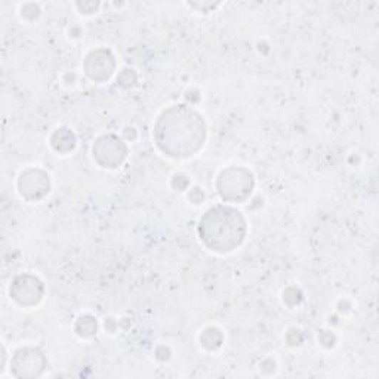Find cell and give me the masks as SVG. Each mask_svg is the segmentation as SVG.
<instances>
[{"instance_id": "277c9868", "label": "cell", "mask_w": 379, "mask_h": 379, "mask_svg": "<svg viewBox=\"0 0 379 379\" xmlns=\"http://www.w3.org/2000/svg\"><path fill=\"white\" fill-rule=\"evenodd\" d=\"M39 362H43V355L42 353L36 351V350H21L15 354V360H14V369L15 373L18 375L20 370L26 368L23 376H34V375H39L43 369V363L39 365Z\"/></svg>"}, {"instance_id": "7a4b0ae2", "label": "cell", "mask_w": 379, "mask_h": 379, "mask_svg": "<svg viewBox=\"0 0 379 379\" xmlns=\"http://www.w3.org/2000/svg\"><path fill=\"white\" fill-rule=\"evenodd\" d=\"M234 188H239L244 199L251 193L252 175L243 169H229L219 178V193L224 199L234 200Z\"/></svg>"}, {"instance_id": "52a82bcc", "label": "cell", "mask_w": 379, "mask_h": 379, "mask_svg": "<svg viewBox=\"0 0 379 379\" xmlns=\"http://www.w3.org/2000/svg\"><path fill=\"white\" fill-rule=\"evenodd\" d=\"M81 321L83 323V332L81 335L83 336H89L92 335L95 331H97V323H95V320L92 317H82Z\"/></svg>"}, {"instance_id": "5b68a950", "label": "cell", "mask_w": 379, "mask_h": 379, "mask_svg": "<svg viewBox=\"0 0 379 379\" xmlns=\"http://www.w3.org/2000/svg\"><path fill=\"white\" fill-rule=\"evenodd\" d=\"M21 281L24 283V288L21 286V283L20 281H15L14 283V291L11 289V295H14V298L20 302L26 295H28V299H31L33 304H36V302H39V299L42 298V283L37 280V279H33L30 280V277H20Z\"/></svg>"}, {"instance_id": "6da1fadb", "label": "cell", "mask_w": 379, "mask_h": 379, "mask_svg": "<svg viewBox=\"0 0 379 379\" xmlns=\"http://www.w3.org/2000/svg\"><path fill=\"white\" fill-rule=\"evenodd\" d=\"M221 232L218 236L214 249L217 251H232L236 244H239L243 239L244 233V222L243 218L239 215V212H233L230 219L227 221L225 227H219V224L215 221V218L211 215V212H207V215L203 218L200 222V234L206 240V243L209 244L212 239Z\"/></svg>"}, {"instance_id": "3957f363", "label": "cell", "mask_w": 379, "mask_h": 379, "mask_svg": "<svg viewBox=\"0 0 379 379\" xmlns=\"http://www.w3.org/2000/svg\"><path fill=\"white\" fill-rule=\"evenodd\" d=\"M21 194L28 199H39L49 192V180L41 170H30L21 175L20 180Z\"/></svg>"}, {"instance_id": "8992f818", "label": "cell", "mask_w": 379, "mask_h": 379, "mask_svg": "<svg viewBox=\"0 0 379 379\" xmlns=\"http://www.w3.org/2000/svg\"><path fill=\"white\" fill-rule=\"evenodd\" d=\"M52 140H61V144L56 147L58 151H70L74 148V135L68 129H58L53 134Z\"/></svg>"}]
</instances>
